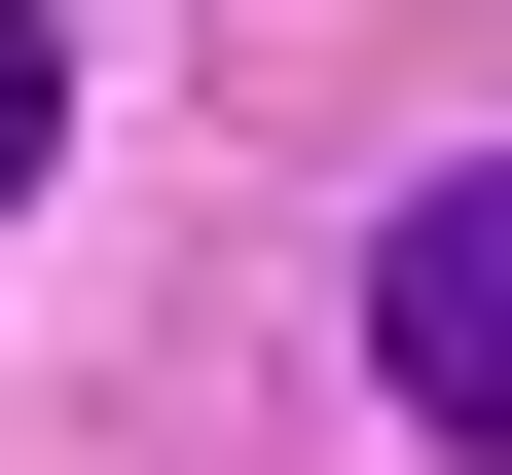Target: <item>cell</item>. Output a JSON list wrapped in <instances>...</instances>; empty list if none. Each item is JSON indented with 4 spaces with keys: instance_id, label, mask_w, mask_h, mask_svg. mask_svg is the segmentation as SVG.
<instances>
[{
    "instance_id": "6da1fadb",
    "label": "cell",
    "mask_w": 512,
    "mask_h": 475,
    "mask_svg": "<svg viewBox=\"0 0 512 475\" xmlns=\"http://www.w3.org/2000/svg\"><path fill=\"white\" fill-rule=\"evenodd\" d=\"M366 366H403L439 475H512V147H439L403 220H366Z\"/></svg>"
},
{
    "instance_id": "7a4b0ae2",
    "label": "cell",
    "mask_w": 512,
    "mask_h": 475,
    "mask_svg": "<svg viewBox=\"0 0 512 475\" xmlns=\"http://www.w3.org/2000/svg\"><path fill=\"white\" fill-rule=\"evenodd\" d=\"M37 147H74V37H37V0H0V220H37Z\"/></svg>"
}]
</instances>
